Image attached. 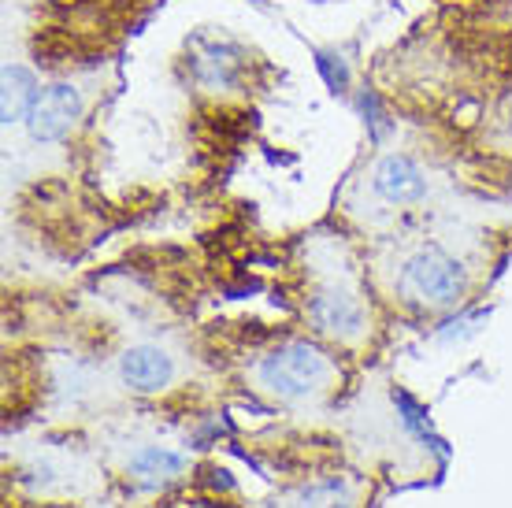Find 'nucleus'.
<instances>
[{
    "label": "nucleus",
    "mask_w": 512,
    "mask_h": 508,
    "mask_svg": "<svg viewBox=\"0 0 512 508\" xmlns=\"http://www.w3.org/2000/svg\"><path fill=\"white\" fill-rule=\"evenodd\" d=\"M186 468H190L186 453L171 449V445H160V442L138 445V449L130 453V460H127V475L138 486H145V490L171 486L175 479H182V475H186Z\"/></svg>",
    "instance_id": "obj_7"
},
{
    "label": "nucleus",
    "mask_w": 512,
    "mask_h": 508,
    "mask_svg": "<svg viewBox=\"0 0 512 508\" xmlns=\"http://www.w3.org/2000/svg\"><path fill=\"white\" fill-rule=\"evenodd\" d=\"M353 490L342 479H323V483L305 486L294 497V508H353Z\"/></svg>",
    "instance_id": "obj_9"
},
{
    "label": "nucleus",
    "mask_w": 512,
    "mask_h": 508,
    "mask_svg": "<svg viewBox=\"0 0 512 508\" xmlns=\"http://www.w3.org/2000/svg\"><path fill=\"white\" fill-rule=\"evenodd\" d=\"M256 386L279 401H308L331 390L334 364L308 342H286L271 349L253 371Z\"/></svg>",
    "instance_id": "obj_1"
},
{
    "label": "nucleus",
    "mask_w": 512,
    "mask_h": 508,
    "mask_svg": "<svg viewBox=\"0 0 512 508\" xmlns=\"http://www.w3.org/2000/svg\"><path fill=\"white\" fill-rule=\"evenodd\" d=\"M119 379L134 394H160L175 382V356L164 345L138 342L119 356Z\"/></svg>",
    "instance_id": "obj_6"
},
{
    "label": "nucleus",
    "mask_w": 512,
    "mask_h": 508,
    "mask_svg": "<svg viewBox=\"0 0 512 508\" xmlns=\"http://www.w3.org/2000/svg\"><path fill=\"white\" fill-rule=\"evenodd\" d=\"M38 82L26 71L23 64H8L4 67V123H26V115L38 101Z\"/></svg>",
    "instance_id": "obj_8"
},
{
    "label": "nucleus",
    "mask_w": 512,
    "mask_h": 508,
    "mask_svg": "<svg viewBox=\"0 0 512 508\" xmlns=\"http://www.w3.org/2000/svg\"><path fill=\"white\" fill-rule=\"evenodd\" d=\"M372 193L379 201L394 204H420L431 193V178L409 153H386L372 167Z\"/></svg>",
    "instance_id": "obj_5"
},
{
    "label": "nucleus",
    "mask_w": 512,
    "mask_h": 508,
    "mask_svg": "<svg viewBox=\"0 0 512 508\" xmlns=\"http://www.w3.org/2000/svg\"><path fill=\"white\" fill-rule=\"evenodd\" d=\"M308 319L316 323V331L338 342H357L368 331V312L360 305V297L342 282L320 286L308 301Z\"/></svg>",
    "instance_id": "obj_4"
},
{
    "label": "nucleus",
    "mask_w": 512,
    "mask_h": 508,
    "mask_svg": "<svg viewBox=\"0 0 512 508\" xmlns=\"http://www.w3.org/2000/svg\"><path fill=\"white\" fill-rule=\"evenodd\" d=\"M397 293L409 305H420L427 312H442V308L461 305V297L468 293V275H464V267L446 249L423 245V249H416L401 264Z\"/></svg>",
    "instance_id": "obj_2"
},
{
    "label": "nucleus",
    "mask_w": 512,
    "mask_h": 508,
    "mask_svg": "<svg viewBox=\"0 0 512 508\" xmlns=\"http://www.w3.org/2000/svg\"><path fill=\"white\" fill-rule=\"evenodd\" d=\"M82 89L71 86V82H56V86H45L38 93V101L26 115V130H30V141H38V145H56V141H64L75 123L82 119Z\"/></svg>",
    "instance_id": "obj_3"
}]
</instances>
